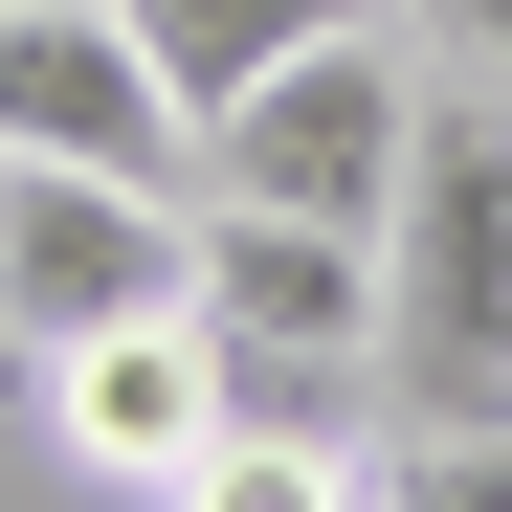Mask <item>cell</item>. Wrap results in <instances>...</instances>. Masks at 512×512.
<instances>
[{"mask_svg":"<svg viewBox=\"0 0 512 512\" xmlns=\"http://www.w3.org/2000/svg\"><path fill=\"white\" fill-rule=\"evenodd\" d=\"M401 179H423V90L379 23L290 45L268 90L201 112V201H268V223H334V245H401Z\"/></svg>","mask_w":512,"mask_h":512,"instance_id":"obj_1","label":"cell"},{"mask_svg":"<svg viewBox=\"0 0 512 512\" xmlns=\"http://www.w3.org/2000/svg\"><path fill=\"white\" fill-rule=\"evenodd\" d=\"M201 290V201L179 179H90V156H0V357H67L112 312Z\"/></svg>","mask_w":512,"mask_h":512,"instance_id":"obj_2","label":"cell"},{"mask_svg":"<svg viewBox=\"0 0 512 512\" xmlns=\"http://www.w3.org/2000/svg\"><path fill=\"white\" fill-rule=\"evenodd\" d=\"M201 334H223V401L245 423H312L379 334V245L334 223H268V201H201Z\"/></svg>","mask_w":512,"mask_h":512,"instance_id":"obj_3","label":"cell"},{"mask_svg":"<svg viewBox=\"0 0 512 512\" xmlns=\"http://www.w3.org/2000/svg\"><path fill=\"white\" fill-rule=\"evenodd\" d=\"M0 156H90V179H179L201 201V112L156 90V45L112 0H0Z\"/></svg>","mask_w":512,"mask_h":512,"instance_id":"obj_4","label":"cell"},{"mask_svg":"<svg viewBox=\"0 0 512 512\" xmlns=\"http://www.w3.org/2000/svg\"><path fill=\"white\" fill-rule=\"evenodd\" d=\"M23 379H45V446H67V468H112V490H179L223 423H245V401H223V334H201V290H179V312L67 334V357H23Z\"/></svg>","mask_w":512,"mask_h":512,"instance_id":"obj_5","label":"cell"},{"mask_svg":"<svg viewBox=\"0 0 512 512\" xmlns=\"http://www.w3.org/2000/svg\"><path fill=\"white\" fill-rule=\"evenodd\" d=\"M112 23L156 45V90H179V112H223V90H268L290 45H334V23H379V0H112Z\"/></svg>","mask_w":512,"mask_h":512,"instance_id":"obj_6","label":"cell"},{"mask_svg":"<svg viewBox=\"0 0 512 512\" xmlns=\"http://www.w3.org/2000/svg\"><path fill=\"white\" fill-rule=\"evenodd\" d=\"M179 512H379V468H334L312 423H223V446L179 468Z\"/></svg>","mask_w":512,"mask_h":512,"instance_id":"obj_7","label":"cell"},{"mask_svg":"<svg viewBox=\"0 0 512 512\" xmlns=\"http://www.w3.org/2000/svg\"><path fill=\"white\" fill-rule=\"evenodd\" d=\"M379 512H512V401H446L379 446Z\"/></svg>","mask_w":512,"mask_h":512,"instance_id":"obj_8","label":"cell"},{"mask_svg":"<svg viewBox=\"0 0 512 512\" xmlns=\"http://www.w3.org/2000/svg\"><path fill=\"white\" fill-rule=\"evenodd\" d=\"M423 45H446V67H490V90H512V0H423Z\"/></svg>","mask_w":512,"mask_h":512,"instance_id":"obj_9","label":"cell"}]
</instances>
